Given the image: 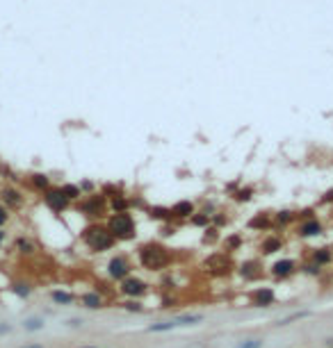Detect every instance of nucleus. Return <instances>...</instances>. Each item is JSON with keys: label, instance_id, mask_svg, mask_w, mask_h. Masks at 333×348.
<instances>
[{"label": "nucleus", "instance_id": "19", "mask_svg": "<svg viewBox=\"0 0 333 348\" xmlns=\"http://www.w3.org/2000/svg\"><path fill=\"white\" fill-rule=\"evenodd\" d=\"M171 321L176 328H192V326H199V323L206 321V314H199V312H185V314L171 316Z\"/></svg>", "mask_w": 333, "mask_h": 348}, {"label": "nucleus", "instance_id": "45", "mask_svg": "<svg viewBox=\"0 0 333 348\" xmlns=\"http://www.w3.org/2000/svg\"><path fill=\"white\" fill-rule=\"evenodd\" d=\"M7 221H9V210H7L5 205H0V228H2Z\"/></svg>", "mask_w": 333, "mask_h": 348}, {"label": "nucleus", "instance_id": "29", "mask_svg": "<svg viewBox=\"0 0 333 348\" xmlns=\"http://www.w3.org/2000/svg\"><path fill=\"white\" fill-rule=\"evenodd\" d=\"M50 298H53L55 305H73L75 303V296L71 294V291H62V289H53L50 291Z\"/></svg>", "mask_w": 333, "mask_h": 348}, {"label": "nucleus", "instance_id": "46", "mask_svg": "<svg viewBox=\"0 0 333 348\" xmlns=\"http://www.w3.org/2000/svg\"><path fill=\"white\" fill-rule=\"evenodd\" d=\"M333 203V189L324 191V196L320 198V205H331Z\"/></svg>", "mask_w": 333, "mask_h": 348}, {"label": "nucleus", "instance_id": "12", "mask_svg": "<svg viewBox=\"0 0 333 348\" xmlns=\"http://www.w3.org/2000/svg\"><path fill=\"white\" fill-rule=\"evenodd\" d=\"M274 305H276V291H274V287H256L249 294V307L269 309Z\"/></svg>", "mask_w": 333, "mask_h": 348}, {"label": "nucleus", "instance_id": "2", "mask_svg": "<svg viewBox=\"0 0 333 348\" xmlns=\"http://www.w3.org/2000/svg\"><path fill=\"white\" fill-rule=\"evenodd\" d=\"M82 243L87 246V250L89 253H96V255H100V253H107V250H112L114 246H117V239L112 237V232L107 230V225L103 223V221H94V223H89L82 230Z\"/></svg>", "mask_w": 333, "mask_h": 348}, {"label": "nucleus", "instance_id": "44", "mask_svg": "<svg viewBox=\"0 0 333 348\" xmlns=\"http://www.w3.org/2000/svg\"><path fill=\"white\" fill-rule=\"evenodd\" d=\"M176 305H178V298H176V296H169V294L162 296V305H160V307L169 309V307H176Z\"/></svg>", "mask_w": 333, "mask_h": 348}, {"label": "nucleus", "instance_id": "35", "mask_svg": "<svg viewBox=\"0 0 333 348\" xmlns=\"http://www.w3.org/2000/svg\"><path fill=\"white\" fill-rule=\"evenodd\" d=\"M238 348H265V339L262 337H249V339H242Z\"/></svg>", "mask_w": 333, "mask_h": 348}, {"label": "nucleus", "instance_id": "34", "mask_svg": "<svg viewBox=\"0 0 333 348\" xmlns=\"http://www.w3.org/2000/svg\"><path fill=\"white\" fill-rule=\"evenodd\" d=\"M146 330H148V332H153V335H162V332H171V330H176V326H173L171 319H166V321L151 323Z\"/></svg>", "mask_w": 333, "mask_h": 348}, {"label": "nucleus", "instance_id": "5", "mask_svg": "<svg viewBox=\"0 0 333 348\" xmlns=\"http://www.w3.org/2000/svg\"><path fill=\"white\" fill-rule=\"evenodd\" d=\"M78 214H82V217L92 218L94 221H100L103 217H107L110 214V207H107V198L100 194V191H94V194H89V196H82L80 200H78Z\"/></svg>", "mask_w": 333, "mask_h": 348}, {"label": "nucleus", "instance_id": "27", "mask_svg": "<svg viewBox=\"0 0 333 348\" xmlns=\"http://www.w3.org/2000/svg\"><path fill=\"white\" fill-rule=\"evenodd\" d=\"M30 184H32V189H37V191H48L53 184H50V177L46 175V173H32L30 175Z\"/></svg>", "mask_w": 333, "mask_h": 348}, {"label": "nucleus", "instance_id": "18", "mask_svg": "<svg viewBox=\"0 0 333 348\" xmlns=\"http://www.w3.org/2000/svg\"><path fill=\"white\" fill-rule=\"evenodd\" d=\"M272 221H274V228L276 230H285V228H292L297 223V212L294 210H279L272 214Z\"/></svg>", "mask_w": 333, "mask_h": 348}, {"label": "nucleus", "instance_id": "36", "mask_svg": "<svg viewBox=\"0 0 333 348\" xmlns=\"http://www.w3.org/2000/svg\"><path fill=\"white\" fill-rule=\"evenodd\" d=\"M16 248H19L23 255H32L34 250H37V246H34V241H30V239H23V237H21L19 241H16Z\"/></svg>", "mask_w": 333, "mask_h": 348}, {"label": "nucleus", "instance_id": "1", "mask_svg": "<svg viewBox=\"0 0 333 348\" xmlns=\"http://www.w3.org/2000/svg\"><path fill=\"white\" fill-rule=\"evenodd\" d=\"M137 264L148 273H165L169 266L173 264V253L169 246H165L162 241H144L140 243V248L135 253Z\"/></svg>", "mask_w": 333, "mask_h": 348}, {"label": "nucleus", "instance_id": "8", "mask_svg": "<svg viewBox=\"0 0 333 348\" xmlns=\"http://www.w3.org/2000/svg\"><path fill=\"white\" fill-rule=\"evenodd\" d=\"M235 273L240 276L242 283H258V280H262L265 278V264H262V260L260 257H249V260H244V262L235 264Z\"/></svg>", "mask_w": 333, "mask_h": 348}, {"label": "nucleus", "instance_id": "14", "mask_svg": "<svg viewBox=\"0 0 333 348\" xmlns=\"http://www.w3.org/2000/svg\"><path fill=\"white\" fill-rule=\"evenodd\" d=\"M196 210H199V207H196V203H194V200H187V198H183V200H176V203L171 205L173 223H187Z\"/></svg>", "mask_w": 333, "mask_h": 348}, {"label": "nucleus", "instance_id": "28", "mask_svg": "<svg viewBox=\"0 0 333 348\" xmlns=\"http://www.w3.org/2000/svg\"><path fill=\"white\" fill-rule=\"evenodd\" d=\"M253 196H256V189L253 187H240V189L235 191V194H231V198H233L238 205H247L253 200Z\"/></svg>", "mask_w": 333, "mask_h": 348}, {"label": "nucleus", "instance_id": "38", "mask_svg": "<svg viewBox=\"0 0 333 348\" xmlns=\"http://www.w3.org/2000/svg\"><path fill=\"white\" fill-rule=\"evenodd\" d=\"M130 210H135V212H146V210H148V203L144 200V196H130Z\"/></svg>", "mask_w": 333, "mask_h": 348}, {"label": "nucleus", "instance_id": "16", "mask_svg": "<svg viewBox=\"0 0 333 348\" xmlns=\"http://www.w3.org/2000/svg\"><path fill=\"white\" fill-rule=\"evenodd\" d=\"M308 260L315 262L317 266H322V269H327V266L333 264V248L331 246H317V248H310Z\"/></svg>", "mask_w": 333, "mask_h": 348}, {"label": "nucleus", "instance_id": "39", "mask_svg": "<svg viewBox=\"0 0 333 348\" xmlns=\"http://www.w3.org/2000/svg\"><path fill=\"white\" fill-rule=\"evenodd\" d=\"M12 289H14V294H19L21 298H27V296L32 294V287H30L27 283H16Z\"/></svg>", "mask_w": 333, "mask_h": 348}, {"label": "nucleus", "instance_id": "32", "mask_svg": "<svg viewBox=\"0 0 333 348\" xmlns=\"http://www.w3.org/2000/svg\"><path fill=\"white\" fill-rule=\"evenodd\" d=\"M187 223L192 225V228H196V230H206L208 225H210V217H208V214H203V212H194L192 214V218H190V221H187Z\"/></svg>", "mask_w": 333, "mask_h": 348}, {"label": "nucleus", "instance_id": "41", "mask_svg": "<svg viewBox=\"0 0 333 348\" xmlns=\"http://www.w3.org/2000/svg\"><path fill=\"white\" fill-rule=\"evenodd\" d=\"M317 217V210L315 207H306V210L297 212V221H306V218H315Z\"/></svg>", "mask_w": 333, "mask_h": 348}, {"label": "nucleus", "instance_id": "42", "mask_svg": "<svg viewBox=\"0 0 333 348\" xmlns=\"http://www.w3.org/2000/svg\"><path fill=\"white\" fill-rule=\"evenodd\" d=\"M78 187H80L82 196H89V194H94V191H96V184H94L92 180H82V182L78 184Z\"/></svg>", "mask_w": 333, "mask_h": 348}, {"label": "nucleus", "instance_id": "21", "mask_svg": "<svg viewBox=\"0 0 333 348\" xmlns=\"http://www.w3.org/2000/svg\"><path fill=\"white\" fill-rule=\"evenodd\" d=\"M221 246H224V253L233 255L244 246V235L242 232H228L226 237H221Z\"/></svg>", "mask_w": 333, "mask_h": 348}, {"label": "nucleus", "instance_id": "7", "mask_svg": "<svg viewBox=\"0 0 333 348\" xmlns=\"http://www.w3.org/2000/svg\"><path fill=\"white\" fill-rule=\"evenodd\" d=\"M151 291V283H146L144 278L140 276H128L126 280H121L119 284H117V294L121 296V298H133V301H142L144 296Z\"/></svg>", "mask_w": 333, "mask_h": 348}, {"label": "nucleus", "instance_id": "50", "mask_svg": "<svg viewBox=\"0 0 333 348\" xmlns=\"http://www.w3.org/2000/svg\"><path fill=\"white\" fill-rule=\"evenodd\" d=\"M2 241H5V232L0 230V243H2Z\"/></svg>", "mask_w": 333, "mask_h": 348}, {"label": "nucleus", "instance_id": "31", "mask_svg": "<svg viewBox=\"0 0 333 348\" xmlns=\"http://www.w3.org/2000/svg\"><path fill=\"white\" fill-rule=\"evenodd\" d=\"M60 189H62V194H64V196H67L69 200H71V203H78V200L82 198L80 187H78V184H73V182H64V184L60 187Z\"/></svg>", "mask_w": 333, "mask_h": 348}, {"label": "nucleus", "instance_id": "22", "mask_svg": "<svg viewBox=\"0 0 333 348\" xmlns=\"http://www.w3.org/2000/svg\"><path fill=\"white\" fill-rule=\"evenodd\" d=\"M107 207H110V214H119V212H130V196L128 194H117L114 198L107 200Z\"/></svg>", "mask_w": 333, "mask_h": 348}, {"label": "nucleus", "instance_id": "20", "mask_svg": "<svg viewBox=\"0 0 333 348\" xmlns=\"http://www.w3.org/2000/svg\"><path fill=\"white\" fill-rule=\"evenodd\" d=\"M80 305L85 309H103L107 305V298L100 296L96 289H92V291H85V294L80 296Z\"/></svg>", "mask_w": 333, "mask_h": 348}, {"label": "nucleus", "instance_id": "25", "mask_svg": "<svg viewBox=\"0 0 333 348\" xmlns=\"http://www.w3.org/2000/svg\"><path fill=\"white\" fill-rule=\"evenodd\" d=\"M299 273L301 276H306V278H315V280H320L322 276H324V269L322 266H317L315 262H310V260H304V262L299 264Z\"/></svg>", "mask_w": 333, "mask_h": 348}, {"label": "nucleus", "instance_id": "30", "mask_svg": "<svg viewBox=\"0 0 333 348\" xmlns=\"http://www.w3.org/2000/svg\"><path fill=\"white\" fill-rule=\"evenodd\" d=\"M119 307L123 309V312H130V314H142V312L146 309V305H144V301H133V298H126V301L119 303Z\"/></svg>", "mask_w": 333, "mask_h": 348}, {"label": "nucleus", "instance_id": "48", "mask_svg": "<svg viewBox=\"0 0 333 348\" xmlns=\"http://www.w3.org/2000/svg\"><path fill=\"white\" fill-rule=\"evenodd\" d=\"M324 346H327V348H333V337H327V339H324Z\"/></svg>", "mask_w": 333, "mask_h": 348}, {"label": "nucleus", "instance_id": "51", "mask_svg": "<svg viewBox=\"0 0 333 348\" xmlns=\"http://www.w3.org/2000/svg\"><path fill=\"white\" fill-rule=\"evenodd\" d=\"M80 348H98V346H80Z\"/></svg>", "mask_w": 333, "mask_h": 348}, {"label": "nucleus", "instance_id": "6", "mask_svg": "<svg viewBox=\"0 0 333 348\" xmlns=\"http://www.w3.org/2000/svg\"><path fill=\"white\" fill-rule=\"evenodd\" d=\"M105 273H107V280H110V283L119 284L121 280H126L128 276L135 273V264L126 253H114L105 264Z\"/></svg>", "mask_w": 333, "mask_h": 348}, {"label": "nucleus", "instance_id": "11", "mask_svg": "<svg viewBox=\"0 0 333 348\" xmlns=\"http://www.w3.org/2000/svg\"><path fill=\"white\" fill-rule=\"evenodd\" d=\"M283 248H285V239H283V235H279V232H267L258 241L260 257H272V255H276V253H281Z\"/></svg>", "mask_w": 333, "mask_h": 348}, {"label": "nucleus", "instance_id": "43", "mask_svg": "<svg viewBox=\"0 0 333 348\" xmlns=\"http://www.w3.org/2000/svg\"><path fill=\"white\" fill-rule=\"evenodd\" d=\"M23 328L25 330H41L44 328V321H41V319H27V321L23 323Z\"/></svg>", "mask_w": 333, "mask_h": 348}, {"label": "nucleus", "instance_id": "33", "mask_svg": "<svg viewBox=\"0 0 333 348\" xmlns=\"http://www.w3.org/2000/svg\"><path fill=\"white\" fill-rule=\"evenodd\" d=\"M210 225H213V228H217V230H224V228H228V225H231V214L217 210L213 214V218H210Z\"/></svg>", "mask_w": 333, "mask_h": 348}, {"label": "nucleus", "instance_id": "15", "mask_svg": "<svg viewBox=\"0 0 333 348\" xmlns=\"http://www.w3.org/2000/svg\"><path fill=\"white\" fill-rule=\"evenodd\" d=\"M247 228L251 232H269V230H274L272 214H269V212H256V214L247 221Z\"/></svg>", "mask_w": 333, "mask_h": 348}, {"label": "nucleus", "instance_id": "40", "mask_svg": "<svg viewBox=\"0 0 333 348\" xmlns=\"http://www.w3.org/2000/svg\"><path fill=\"white\" fill-rule=\"evenodd\" d=\"M176 232H178V228L173 223H162L160 225V239H169V237H176Z\"/></svg>", "mask_w": 333, "mask_h": 348}, {"label": "nucleus", "instance_id": "23", "mask_svg": "<svg viewBox=\"0 0 333 348\" xmlns=\"http://www.w3.org/2000/svg\"><path fill=\"white\" fill-rule=\"evenodd\" d=\"M2 203H5L7 210H19L21 205H23V196H21L19 189L7 187V189H2Z\"/></svg>", "mask_w": 333, "mask_h": 348}, {"label": "nucleus", "instance_id": "4", "mask_svg": "<svg viewBox=\"0 0 333 348\" xmlns=\"http://www.w3.org/2000/svg\"><path fill=\"white\" fill-rule=\"evenodd\" d=\"M201 269L206 271L210 278H228L235 273V262H233V255H228L224 250L219 253H210V255L203 260Z\"/></svg>", "mask_w": 333, "mask_h": 348}, {"label": "nucleus", "instance_id": "24", "mask_svg": "<svg viewBox=\"0 0 333 348\" xmlns=\"http://www.w3.org/2000/svg\"><path fill=\"white\" fill-rule=\"evenodd\" d=\"M310 316H313L310 309H299V312H292V314H287V316H281L279 321H276V326L279 328H287V326H292L297 321H304V319H310Z\"/></svg>", "mask_w": 333, "mask_h": 348}, {"label": "nucleus", "instance_id": "10", "mask_svg": "<svg viewBox=\"0 0 333 348\" xmlns=\"http://www.w3.org/2000/svg\"><path fill=\"white\" fill-rule=\"evenodd\" d=\"M327 232V225L320 217L315 218H306V221H297L294 223V237L297 239H317Z\"/></svg>", "mask_w": 333, "mask_h": 348}, {"label": "nucleus", "instance_id": "26", "mask_svg": "<svg viewBox=\"0 0 333 348\" xmlns=\"http://www.w3.org/2000/svg\"><path fill=\"white\" fill-rule=\"evenodd\" d=\"M201 232H203V235H201V243L208 246V248H213V246H217V243L221 241V230H217L213 225H208L206 230H201Z\"/></svg>", "mask_w": 333, "mask_h": 348}, {"label": "nucleus", "instance_id": "49", "mask_svg": "<svg viewBox=\"0 0 333 348\" xmlns=\"http://www.w3.org/2000/svg\"><path fill=\"white\" fill-rule=\"evenodd\" d=\"M25 348H44V346H39V344H30V346H25Z\"/></svg>", "mask_w": 333, "mask_h": 348}, {"label": "nucleus", "instance_id": "17", "mask_svg": "<svg viewBox=\"0 0 333 348\" xmlns=\"http://www.w3.org/2000/svg\"><path fill=\"white\" fill-rule=\"evenodd\" d=\"M151 221L155 223H173V217H171V207H166V205H148V210L144 212Z\"/></svg>", "mask_w": 333, "mask_h": 348}, {"label": "nucleus", "instance_id": "3", "mask_svg": "<svg viewBox=\"0 0 333 348\" xmlns=\"http://www.w3.org/2000/svg\"><path fill=\"white\" fill-rule=\"evenodd\" d=\"M107 230L112 232L117 243H130L137 239V218L130 212H119V214H107L105 217Z\"/></svg>", "mask_w": 333, "mask_h": 348}, {"label": "nucleus", "instance_id": "13", "mask_svg": "<svg viewBox=\"0 0 333 348\" xmlns=\"http://www.w3.org/2000/svg\"><path fill=\"white\" fill-rule=\"evenodd\" d=\"M44 203L50 212L55 214H62V212H67L71 207V200H69L64 194H62L60 187H50L48 191H44Z\"/></svg>", "mask_w": 333, "mask_h": 348}, {"label": "nucleus", "instance_id": "47", "mask_svg": "<svg viewBox=\"0 0 333 348\" xmlns=\"http://www.w3.org/2000/svg\"><path fill=\"white\" fill-rule=\"evenodd\" d=\"M67 326L69 328H82V326H85V319H69Z\"/></svg>", "mask_w": 333, "mask_h": 348}, {"label": "nucleus", "instance_id": "37", "mask_svg": "<svg viewBox=\"0 0 333 348\" xmlns=\"http://www.w3.org/2000/svg\"><path fill=\"white\" fill-rule=\"evenodd\" d=\"M160 287H162V291H171V289H176V278L169 273V271H165L162 273V278H160Z\"/></svg>", "mask_w": 333, "mask_h": 348}, {"label": "nucleus", "instance_id": "9", "mask_svg": "<svg viewBox=\"0 0 333 348\" xmlns=\"http://www.w3.org/2000/svg\"><path fill=\"white\" fill-rule=\"evenodd\" d=\"M267 273H269L276 283H285L294 273H299V262H297L294 257H279V260H274V262L269 264Z\"/></svg>", "mask_w": 333, "mask_h": 348}]
</instances>
